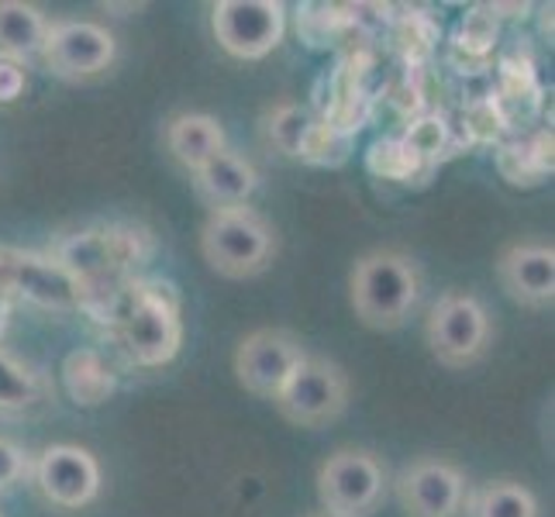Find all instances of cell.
I'll use <instances>...</instances> for the list:
<instances>
[{"label":"cell","mask_w":555,"mask_h":517,"mask_svg":"<svg viewBox=\"0 0 555 517\" xmlns=\"http://www.w3.org/2000/svg\"><path fill=\"white\" fill-rule=\"evenodd\" d=\"M421 266L411 253L379 245L362 253L349 273V303L362 328L397 332L404 328L421 300Z\"/></svg>","instance_id":"1"},{"label":"cell","mask_w":555,"mask_h":517,"mask_svg":"<svg viewBox=\"0 0 555 517\" xmlns=\"http://www.w3.org/2000/svg\"><path fill=\"white\" fill-rule=\"evenodd\" d=\"M276 253V228L253 204L210 210L201 224V256L221 280H256L270 270Z\"/></svg>","instance_id":"2"},{"label":"cell","mask_w":555,"mask_h":517,"mask_svg":"<svg viewBox=\"0 0 555 517\" xmlns=\"http://www.w3.org/2000/svg\"><path fill=\"white\" fill-rule=\"evenodd\" d=\"M425 345L446 370H473L493 349V318L487 303L469 290H446L425 318Z\"/></svg>","instance_id":"3"},{"label":"cell","mask_w":555,"mask_h":517,"mask_svg":"<svg viewBox=\"0 0 555 517\" xmlns=\"http://www.w3.org/2000/svg\"><path fill=\"white\" fill-rule=\"evenodd\" d=\"M387 493V463L370 449L341 445L318 469V504L324 517H373Z\"/></svg>","instance_id":"4"},{"label":"cell","mask_w":555,"mask_h":517,"mask_svg":"<svg viewBox=\"0 0 555 517\" xmlns=\"http://www.w3.org/2000/svg\"><path fill=\"white\" fill-rule=\"evenodd\" d=\"M273 404L280 417L297 428H328L338 417H346L352 404V379L335 359L308 352L280 387Z\"/></svg>","instance_id":"5"},{"label":"cell","mask_w":555,"mask_h":517,"mask_svg":"<svg viewBox=\"0 0 555 517\" xmlns=\"http://www.w3.org/2000/svg\"><path fill=\"white\" fill-rule=\"evenodd\" d=\"M38 63L63 83L101 80L118 63V38L107 25L87 17H49Z\"/></svg>","instance_id":"6"},{"label":"cell","mask_w":555,"mask_h":517,"mask_svg":"<svg viewBox=\"0 0 555 517\" xmlns=\"http://www.w3.org/2000/svg\"><path fill=\"white\" fill-rule=\"evenodd\" d=\"M121 345L135 366L156 370L173 362L183 345L180 297L169 283H152L135 294L121 321Z\"/></svg>","instance_id":"7"},{"label":"cell","mask_w":555,"mask_h":517,"mask_svg":"<svg viewBox=\"0 0 555 517\" xmlns=\"http://www.w3.org/2000/svg\"><path fill=\"white\" fill-rule=\"evenodd\" d=\"M210 35L224 55L238 63H259L283 46V0H218L210 4Z\"/></svg>","instance_id":"8"},{"label":"cell","mask_w":555,"mask_h":517,"mask_svg":"<svg viewBox=\"0 0 555 517\" xmlns=\"http://www.w3.org/2000/svg\"><path fill=\"white\" fill-rule=\"evenodd\" d=\"M404 517H463L469 480L452 458L421 455L397 469L390 480Z\"/></svg>","instance_id":"9"},{"label":"cell","mask_w":555,"mask_h":517,"mask_svg":"<svg viewBox=\"0 0 555 517\" xmlns=\"http://www.w3.org/2000/svg\"><path fill=\"white\" fill-rule=\"evenodd\" d=\"M28 476L38 496H42L49 507H60V510L90 507L101 496V483H104L98 455L73 442L46 445L31 458Z\"/></svg>","instance_id":"10"},{"label":"cell","mask_w":555,"mask_h":517,"mask_svg":"<svg viewBox=\"0 0 555 517\" xmlns=\"http://www.w3.org/2000/svg\"><path fill=\"white\" fill-rule=\"evenodd\" d=\"M304 356L308 349L291 328H256L238 341L232 370L245 393L273 400Z\"/></svg>","instance_id":"11"},{"label":"cell","mask_w":555,"mask_h":517,"mask_svg":"<svg viewBox=\"0 0 555 517\" xmlns=\"http://www.w3.org/2000/svg\"><path fill=\"white\" fill-rule=\"evenodd\" d=\"M496 283L518 308L548 311L555 303V248L542 238H518L496 256Z\"/></svg>","instance_id":"12"},{"label":"cell","mask_w":555,"mask_h":517,"mask_svg":"<svg viewBox=\"0 0 555 517\" xmlns=\"http://www.w3.org/2000/svg\"><path fill=\"white\" fill-rule=\"evenodd\" d=\"M190 183H194L197 201L210 215V210L248 204V197H253L259 186V169L248 163L242 152L224 148L215 159H207L201 169L190 172Z\"/></svg>","instance_id":"13"},{"label":"cell","mask_w":555,"mask_h":517,"mask_svg":"<svg viewBox=\"0 0 555 517\" xmlns=\"http://www.w3.org/2000/svg\"><path fill=\"white\" fill-rule=\"evenodd\" d=\"M163 142L169 159L183 166L186 172L201 169L207 159H215L218 152L228 148V135L215 114L204 111H180L163 125Z\"/></svg>","instance_id":"14"},{"label":"cell","mask_w":555,"mask_h":517,"mask_svg":"<svg viewBox=\"0 0 555 517\" xmlns=\"http://www.w3.org/2000/svg\"><path fill=\"white\" fill-rule=\"evenodd\" d=\"M49 31V14L28 0H0V60L14 66H31L42 55Z\"/></svg>","instance_id":"15"},{"label":"cell","mask_w":555,"mask_h":517,"mask_svg":"<svg viewBox=\"0 0 555 517\" xmlns=\"http://www.w3.org/2000/svg\"><path fill=\"white\" fill-rule=\"evenodd\" d=\"M463 517H542V504L531 487L501 476V480L469 487Z\"/></svg>","instance_id":"16"},{"label":"cell","mask_w":555,"mask_h":517,"mask_svg":"<svg viewBox=\"0 0 555 517\" xmlns=\"http://www.w3.org/2000/svg\"><path fill=\"white\" fill-rule=\"evenodd\" d=\"M314 128H318L314 114L294 101H280L276 107L262 114V139L283 159H304Z\"/></svg>","instance_id":"17"},{"label":"cell","mask_w":555,"mask_h":517,"mask_svg":"<svg viewBox=\"0 0 555 517\" xmlns=\"http://www.w3.org/2000/svg\"><path fill=\"white\" fill-rule=\"evenodd\" d=\"M63 376H66V390H69V397L76 400V404L93 408V404H104V400L114 393V376H111V370L101 362V356L90 352V349L73 352L66 359Z\"/></svg>","instance_id":"18"},{"label":"cell","mask_w":555,"mask_h":517,"mask_svg":"<svg viewBox=\"0 0 555 517\" xmlns=\"http://www.w3.org/2000/svg\"><path fill=\"white\" fill-rule=\"evenodd\" d=\"M38 400H42V379L0 345V414L31 411Z\"/></svg>","instance_id":"19"},{"label":"cell","mask_w":555,"mask_h":517,"mask_svg":"<svg viewBox=\"0 0 555 517\" xmlns=\"http://www.w3.org/2000/svg\"><path fill=\"white\" fill-rule=\"evenodd\" d=\"M28 469H31V455L14 438L0 435V493H11L28 476Z\"/></svg>","instance_id":"20"},{"label":"cell","mask_w":555,"mask_h":517,"mask_svg":"<svg viewBox=\"0 0 555 517\" xmlns=\"http://www.w3.org/2000/svg\"><path fill=\"white\" fill-rule=\"evenodd\" d=\"M25 87H28L25 69L0 60V104H14L25 93Z\"/></svg>","instance_id":"21"},{"label":"cell","mask_w":555,"mask_h":517,"mask_svg":"<svg viewBox=\"0 0 555 517\" xmlns=\"http://www.w3.org/2000/svg\"><path fill=\"white\" fill-rule=\"evenodd\" d=\"M8 324H11V300H8V297H0V338H4Z\"/></svg>","instance_id":"22"},{"label":"cell","mask_w":555,"mask_h":517,"mask_svg":"<svg viewBox=\"0 0 555 517\" xmlns=\"http://www.w3.org/2000/svg\"><path fill=\"white\" fill-rule=\"evenodd\" d=\"M314 517H324V514H314Z\"/></svg>","instance_id":"23"}]
</instances>
